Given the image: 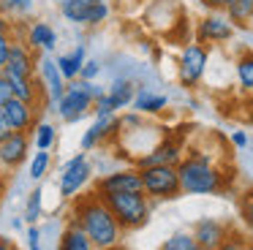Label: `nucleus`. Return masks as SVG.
Wrapping results in <instances>:
<instances>
[{
	"instance_id": "nucleus-1",
	"label": "nucleus",
	"mask_w": 253,
	"mask_h": 250,
	"mask_svg": "<svg viewBox=\"0 0 253 250\" xmlns=\"http://www.w3.org/2000/svg\"><path fill=\"white\" fill-rule=\"evenodd\" d=\"M71 220L77 226H82V231L90 237V242L95 245V250H115L123 242L120 220L115 217V212L106 207V201L98 193L90 196H77L74 199V212Z\"/></svg>"
},
{
	"instance_id": "nucleus-2",
	"label": "nucleus",
	"mask_w": 253,
	"mask_h": 250,
	"mask_svg": "<svg viewBox=\"0 0 253 250\" xmlns=\"http://www.w3.org/2000/svg\"><path fill=\"white\" fill-rule=\"evenodd\" d=\"M180 188L185 196H212L226 188V171L215 166L207 152L188 150V155L177 166Z\"/></svg>"
},
{
	"instance_id": "nucleus-3",
	"label": "nucleus",
	"mask_w": 253,
	"mask_h": 250,
	"mask_svg": "<svg viewBox=\"0 0 253 250\" xmlns=\"http://www.w3.org/2000/svg\"><path fill=\"white\" fill-rule=\"evenodd\" d=\"M106 201L115 217L126 231H136V228L147 226L150 212H153V199L144 190H126V193H98Z\"/></svg>"
},
{
	"instance_id": "nucleus-4",
	"label": "nucleus",
	"mask_w": 253,
	"mask_h": 250,
	"mask_svg": "<svg viewBox=\"0 0 253 250\" xmlns=\"http://www.w3.org/2000/svg\"><path fill=\"white\" fill-rule=\"evenodd\" d=\"M104 92H106V90H104V87H98L95 82L74 79V82H68L66 95L57 101V109H55V112L60 114L63 123H79L84 114L93 112L95 98H101Z\"/></svg>"
},
{
	"instance_id": "nucleus-5",
	"label": "nucleus",
	"mask_w": 253,
	"mask_h": 250,
	"mask_svg": "<svg viewBox=\"0 0 253 250\" xmlns=\"http://www.w3.org/2000/svg\"><path fill=\"white\" fill-rule=\"evenodd\" d=\"M139 171H142L144 193H147L153 201L177 199V196L182 193L177 166H150V168H139Z\"/></svg>"
},
{
	"instance_id": "nucleus-6",
	"label": "nucleus",
	"mask_w": 253,
	"mask_h": 250,
	"mask_svg": "<svg viewBox=\"0 0 253 250\" xmlns=\"http://www.w3.org/2000/svg\"><path fill=\"white\" fill-rule=\"evenodd\" d=\"M93 179V166L87 161V152H77L66 166L60 168V179H57V190L66 201H74L84 190V185Z\"/></svg>"
},
{
	"instance_id": "nucleus-7",
	"label": "nucleus",
	"mask_w": 253,
	"mask_h": 250,
	"mask_svg": "<svg viewBox=\"0 0 253 250\" xmlns=\"http://www.w3.org/2000/svg\"><path fill=\"white\" fill-rule=\"evenodd\" d=\"M210 63V52L204 43H188L180 52V63H177V76H180V84L185 87H196L202 82L204 71Z\"/></svg>"
},
{
	"instance_id": "nucleus-8",
	"label": "nucleus",
	"mask_w": 253,
	"mask_h": 250,
	"mask_svg": "<svg viewBox=\"0 0 253 250\" xmlns=\"http://www.w3.org/2000/svg\"><path fill=\"white\" fill-rule=\"evenodd\" d=\"M60 14L66 16V22L71 25H84V27H95L101 22H106L109 16V5L106 3H90V0H71L60 8Z\"/></svg>"
},
{
	"instance_id": "nucleus-9",
	"label": "nucleus",
	"mask_w": 253,
	"mask_h": 250,
	"mask_svg": "<svg viewBox=\"0 0 253 250\" xmlns=\"http://www.w3.org/2000/svg\"><path fill=\"white\" fill-rule=\"evenodd\" d=\"M30 155V133L14 130L8 139L0 141V171H17Z\"/></svg>"
},
{
	"instance_id": "nucleus-10",
	"label": "nucleus",
	"mask_w": 253,
	"mask_h": 250,
	"mask_svg": "<svg viewBox=\"0 0 253 250\" xmlns=\"http://www.w3.org/2000/svg\"><path fill=\"white\" fill-rule=\"evenodd\" d=\"M36 49H30L28 43L22 41H14L11 43V52H8V60L6 65H3V74L8 76V79H30L36 71V63H39V57H36Z\"/></svg>"
},
{
	"instance_id": "nucleus-11",
	"label": "nucleus",
	"mask_w": 253,
	"mask_h": 250,
	"mask_svg": "<svg viewBox=\"0 0 253 250\" xmlns=\"http://www.w3.org/2000/svg\"><path fill=\"white\" fill-rule=\"evenodd\" d=\"M126 190H144L139 168H117L95 182V193H126Z\"/></svg>"
},
{
	"instance_id": "nucleus-12",
	"label": "nucleus",
	"mask_w": 253,
	"mask_h": 250,
	"mask_svg": "<svg viewBox=\"0 0 253 250\" xmlns=\"http://www.w3.org/2000/svg\"><path fill=\"white\" fill-rule=\"evenodd\" d=\"M182 144L177 139H164L161 144H155L153 150H147L136 161V168H150V166H180L182 161Z\"/></svg>"
},
{
	"instance_id": "nucleus-13",
	"label": "nucleus",
	"mask_w": 253,
	"mask_h": 250,
	"mask_svg": "<svg viewBox=\"0 0 253 250\" xmlns=\"http://www.w3.org/2000/svg\"><path fill=\"white\" fill-rule=\"evenodd\" d=\"M226 237H229V226L218 217H199L193 223V239L204 250H218L226 242Z\"/></svg>"
},
{
	"instance_id": "nucleus-14",
	"label": "nucleus",
	"mask_w": 253,
	"mask_h": 250,
	"mask_svg": "<svg viewBox=\"0 0 253 250\" xmlns=\"http://www.w3.org/2000/svg\"><path fill=\"white\" fill-rule=\"evenodd\" d=\"M3 112H6V117H8V123H11L14 130H19V133H33L36 123H39V112H41V109L36 106V103L11 98V101L3 106Z\"/></svg>"
},
{
	"instance_id": "nucleus-15",
	"label": "nucleus",
	"mask_w": 253,
	"mask_h": 250,
	"mask_svg": "<svg viewBox=\"0 0 253 250\" xmlns=\"http://www.w3.org/2000/svg\"><path fill=\"white\" fill-rule=\"evenodd\" d=\"M39 71H41V84H44V92L49 95V101L57 106V101L66 95V87H68V82L63 79L60 68H57V60L49 57V54L44 52L39 57Z\"/></svg>"
},
{
	"instance_id": "nucleus-16",
	"label": "nucleus",
	"mask_w": 253,
	"mask_h": 250,
	"mask_svg": "<svg viewBox=\"0 0 253 250\" xmlns=\"http://www.w3.org/2000/svg\"><path fill=\"white\" fill-rule=\"evenodd\" d=\"M231 38H234V25L229 16L207 14L199 22V41L202 43H226Z\"/></svg>"
},
{
	"instance_id": "nucleus-17",
	"label": "nucleus",
	"mask_w": 253,
	"mask_h": 250,
	"mask_svg": "<svg viewBox=\"0 0 253 250\" xmlns=\"http://www.w3.org/2000/svg\"><path fill=\"white\" fill-rule=\"evenodd\" d=\"M117 130H120V117H117V114H112V117H95V123L82 133L79 147H82L84 152H90V150H95V147H101L106 139L117 136Z\"/></svg>"
},
{
	"instance_id": "nucleus-18",
	"label": "nucleus",
	"mask_w": 253,
	"mask_h": 250,
	"mask_svg": "<svg viewBox=\"0 0 253 250\" xmlns=\"http://www.w3.org/2000/svg\"><path fill=\"white\" fill-rule=\"evenodd\" d=\"M28 46L36 49V52H46L49 54L52 49L57 46V33L52 25H46V22H33L28 30Z\"/></svg>"
},
{
	"instance_id": "nucleus-19",
	"label": "nucleus",
	"mask_w": 253,
	"mask_h": 250,
	"mask_svg": "<svg viewBox=\"0 0 253 250\" xmlns=\"http://www.w3.org/2000/svg\"><path fill=\"white\" fill-rule=\"evenodd\" d=\"M57 250H95V245L90 242V237L82 231V226H77V223H68L66 231L60 234V239H57Z\"/></svg>"
},
{
	"instance_id": "nucleus-20",
	"label": "nucleus",
	"mask_w": 253,
	"mask_h": 250,
	"mask_svg": "<svg viewBox=\"0 0 253 250\" xmlns=\"http://www.w3.org/2000/svg\"><path fill=\"white\" fill-rule=\"evenodd\" d=\"M57 68H60V74H63V79L66 82H74V79H79V71H82V65H84V43H79L74 52H68V54H57Z\"/></svg>"
},
{
	"instance_id": "nucleus-21",
	"label": "nucleus",
	"mask_w": 253,
	"mask_h": 250,
	"mask_svg": "<svg viewBox=\"0 0 253 250\" xmlns=\"http://www.w3.org/2000/svg\"><path fill=\"white\" fill-rule=\"evenodd\" d=\"M166 103H169V98L166 95H158V92L153 90H136V95H133V109H136L139 114H158L166 109Z\"/></svg>"
},
{
	"instance_id": "nucleus-22",
	"label": "nucleus",
	"mask_w": 253,
	"mask_h": 250,
	"mask_svg": "<svg viewBox=\"0 0 253 250\" xmlns=\"http://www.w3.org/2000/svg\"><path fill=\"white\" fill-rule=\"evenodd\" d=\"M106 95L112 98L115 109L120 112V109H126V106H131V103H133L136 87H133V82H131V79H115L109 87H106Z\"/></svg>"
},
{
	"instance_id": "nucleus-23",
	"label": "nucleus",
	"mask_w": 253,
	"mask_h": 250,
	"mask_svg": "<svg viewBox=\"0 0 253 250\" xmlns=\"http://www.w3.org/2000/svg\"><path fill=\"white\" fill-rule=\"evenodd\" d=\"M226 16L231 19L234 27H248L253 22V0H231Z\"/></svg>"
},
{
	"instance_id": "nucleus-24",
	"label": "nucleus",
	"mask_w": 253,
	"mask_h": 250,
	"mask_svg": "<svg viewBox=\"0 0 253 250\" xmlns=\"http://www.w3.org/2000/svg\"><path fill=\"white\" fill-rule=\"evenodd\" d=\"M41 212H44V190L36 185L33 190L28 193V201H25V223L28 226H36V223L41 220Z\"/></svg>"
},
{
	"instance_id": "nucleus-25",
	"label": "nucleus",
	"mask_w": 253,
	"mask_h": 250,
	"mask_svg": "<svg viewBox=\"0 0 253 250\" xmlns=\"http://www.w3.org/2000/svg\"><path fill=\"white\" fill-rule=\"evenodd\" d=\"M234 74L242 90L253 92V52H242L234 63Z\"/></svg>"
},
{
	"instance_id": "nucleus-26",
	"label": "nucleus",
	"mask_w": 253,
	"mask_h": 250,
	"mask_svg": "<svg viewBox=\"0 0 253 250\" xmlns=\"http://www.w3.org/2000/svg\"><path fill=\"white\" fill-rule=\"evenodd\" d=\"M30 136H33L36 150H52V147H55V141H57V128H55L52 123H44V120H39Z\"/></svg>"
},
{
	"instance_id": "nucleus-27",
	"label": "nucleus",
	"mask_w": 253,
	"mask_h": 250,
	"mask_svg": "<svg viewBox=\"0 0 253 250\" xmlns=\"http://www.w3.org/2000/svg\"><path fill=\"white\" fill-rule=\"evenodd\" d=\"M49 166H52V155H49V150H36V155L30 158L28 177L33 179V182H41V179L46 177V171H49Z\"/></svg>"
},
{
	"instance_id": "nucleus-28",
	"label": "nucleus",
	"mask_w": 253,
	"mask_h": 250,
	"mask_svg": "<svg viewBox=\"0 0 253 250\" xmlns=\"http://www.w3.org/2000/svg\"><path fill=\"white\" fill-rule=\"evenodd\" d=\"M161 250H199V245L193 239V231H174L169 239H164Z\"/></svg>"
},
{
	"instance_id": "nucleus-29",
	"label": "nucleus",
	"mask_w": 253,
	"mask_h": 250,
	"mask_svg": "<svg viewBox=\"0 0 253 250\" xmlns=\"http://www.w3.org/2000/svg\"><path fill=\"white\" fill-rule=\"evenodd\" d=\"M240 220L245 226V231L253 237V188H248L240 196Z\"/></svg>"
},
{
	"instance_id": "nucleus-30",
	"label": "nucleus",
	"mask_w": 253,
	"mask_h": 250,
	"mask_svg": "<svg viewBox=\"0 0 253 250\" xmlns=\"http://www.w3.org/2000/svg\"><path fill=\"white\" fill-rule=\"evenodd\" d=\"M11 43H14V38H11V30H8V22L0 16V65H6Z\"/></svg>"
},
{
	"instance_id": "nucleus-31",
	"label": "nucleus",
	"mask_w": 253,
	"mask_h": 250,
	"mask_svg": "<svg viewBox=\"0 0 253 250\" xmlns=\"http://www.w3.org/2000/svg\"><path fill=\"white\" fill-rule=\"evenodd\" d=\"M3 14H28L33 11V0H0Z\"/></svg>"
},
{
	"instance_id": "nucleus-32",
	"label": "nucleus",
	"mask_w": 253,
	"mask_h": 250,
	"mask_svg": "<svg viewBox=\"0 0 253 250\" xmlns=\"http://www.w3.org/2000/svg\"><path fill=\"white\" fill-rule=\"evenodd\" d=\"M93 112H95V117H112V114H117V109H115V103H112V98L104 92L101 98H95Z\"/></svg>"
},
{
	"instance_id": "nucleus-33",
	"label": "nucleus",
	"mask_w": 253,
	"mask_h": 250,
	"mask_svg": "<svg viewBox=\"0 0 253 250\" xmlns=\"http://www.w3.org/2000/svg\"><path fill=\"white\" fill-rule=\"evenodd\" d=\"M245 245H248V237H245V234L229 231V237H226V242L220 245L218 250H245Z\"/></svg>"
},
{
	"instance_id": "nucleus-34",
	"label": "nucleus",
	"mask_w": 253,
	"mask_h": 250,
	"mask_svg": "<svg viewBox=\"0 0 253 250\" xmlns=\"http://www.w3.org/2000/svg\"><path fill=\"white\" fill-rule=\"evenodd\" d=\"M98 74H101V63H98V60H84L82 71H79V79L95 82V79H98Z\"/></svg>"
},
{
	"instance_id": "nucleus-35",
	"label": "nucleus",
	"mask_w": 253,
	"mask_h": 250,
	"mask_svg": "<svg viewBox=\"0 0 253 250\" xmlns=\"http://www.w3.org/2000/svg\"><path fill=\"white\" fill-rule=\"evenodd\" d=\"M14 98V87H11V79L6 74L0 76V106H6L8 101Z\"/></svg>"
},
{
	"instance_id": "nucleus-36",
	"label": "nucleus",
	"mask_w": 253,
	"mask_h": 250,
	"mask_svg": "<svg viewBox=\"0 0 253 250\" xmlns=\"http://www.w3.org/2000/svg\"><path fill=\"white\" fill-rule=\"evenodd\" d=\"M11 133H14V128H11V123H8V117H6V112H3V106H0V141L8 139Z\"/></svg>"
},
{
	"instance_id": "nucleus-37",
	"label": "nucleus",
	"mask_w": 253,
	"mask_h": 250,
	"mask_svg": "<svg viewBox=\"0 0 253 250\" xmlns=\"http://www.w3.org/2000/svg\"><path fill=\"white\" fill-rule=\"evenodd\" d=\"M231 144H234L237 150H245L248 147V133L245 130H234V133H231Z\"/></svg>"
},
{
	"instance_id": "nucleus-38",
	"label": "nucleus",
	"mask_w": 253,
	"mask_h": 250,
	"mask_svg": "<svg viewBox=\"0 0 253 250\" xmlns=\"http://www.w3.org/2000/svg\"><path fill=\"white\" fill-rule=\"evenodd\" d=\"M231 0H202V5H207L210 11H226Z\"/></svg>"
},
{
	"instance_id": "nucleus-39",
	"label": "nucleus",
	"mask_w": 253,
	"mask_h": 250,
	"mask_svg": "<svg viewBox=\"0 0 253 250\" xmlns=\"http://www.w3.org/2000/svg\"><path fill=\"white\" fill-rule=\"evenodd\" d=\"M28 245H41V228H39V223H36V226H28Z\"/></svg>"
},
{
	"instance_id": "nucleus-40",
	"label": "nucleus",
	"mask_w": 253,
	"mask_h": 250,
	"mask_svg": "<svg viewBox=\"0 0 253 250\" xmlns=\"http://www.w3.org/2000/svg\"><path fill=\"white\" fill-rule=\"evenodd\" d=\"M6 190H8V179H6V171H0V207H3V199H6Z\"/></svg>"
},
{
	"instance_id": "nucleus-41",
	"label": "nucleus",
	"mask_w": 253,
	"mask_h": 250,
	"mask_svg": "<svg viewBox=\"0 0 253 250\" xmlns=\"http://www.w3.org/2000/svg\"><path fill=\"white\" fill-rule=\"evenodd\" d=\"M0 250H14V242L8 237H0Z\"/></svg>"
},
{
	"instance_id": "nucleus-42",
	"label": "nucleus",
	"mask_w": 253,
	"mask_h": 250,
	"mask_svg": "<svg viewBox=\"0 0 253 250\" xmlns=\"http://www.w3.org/2000/svg\"><path fill=\"white\" fill-rule=\"evenodd\" d=\"M22 223H25V217H14L11 226H14V228H22Z\"/></svg>"
},
{
	"instance_id": "nucleus-43",
	"label": "nucleus",
	"mask_w": 253,
	"mask_h": 250,
	"mask_svg": "<svg viewBox=\"0 0 253 250\" xmlns=\"http://www.w3.org/2000/svg\"><path fill=\"white\" fill-rule=\"evenodd\" d=\"M66 3H71V0H55V5H57V8H63Z\"/></svg>"
},
{
	"instance_id": "nucleus-44",
	"label": "nucleus",
	"mask_w": 253,
	"mask_h": 250,
	"mask_svg": "<svg viewBox=\"0 0 253 250\" xmlns=\"http://www.w3.org/2000/svg\"><path fill=\"white\" fill-rule=\"evenodd\" d=\"M28 248H30V250H41V245H28Z\"/></svg>"
},
{
	"instance_id": "nucleus-45",
	"label": "nucleus",
	"mask_w": 253,
	"mask_h": 250,
	"mask_svg": "<svg viewBox=\"0 0 253 250\" xmlns=\"http://www.w3.org/2000/svg\"><path fill=\"white\" fill-rule=\"evenodd\" d=\"M245 250H253V242H251V239H248V245H245Z\"/></svg>"
},
{
	"instance_id": "nucleus-46",
	"label": "nucleus",
	"mask_w": 253,
	"mask_h": 250,
	"mask_svg": "<svg viewBox=\"0 0 253 250\" xmlns=\"http://www.w3.org/2000/svg\"><path fill=\"white\" fill-rule=\"evenodd\" d=\"M90 3H106V0H90Z\"/></svg>"
},
{
	"instance_id": "nucleus-47",
	"label": "nucleus",
	"mask_w": 253,
	"mask_h": 250,
	"mask_svg": "<svg viewBox=\"0 0 253 250\" xmlns=\"http://www.w3.org/2000/svg\"><path fill=\"white\" fill-rule=\"evenodd\" d=\"M0 76H3V65H0Z\"/></svg>"
},
{
	"instance_id": "nucleus-48",
	"label": "nucleus",
	"mask_w": 253,
	"mask_h": 250,
	"mask_svg": "<svg viewBox=\"0 0 253 250\" xmlns=\"http://www.w3.org/2000/svg\"><path fill=\"white\" fill-rule=\"evenodd\" d=\"M199 250H204V248H199Z\"/></svg>"
}]
</instances>
